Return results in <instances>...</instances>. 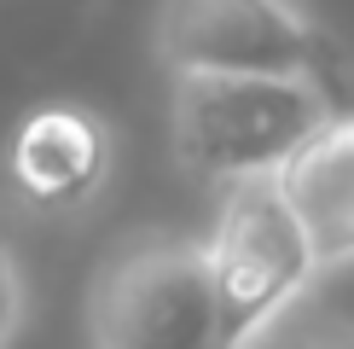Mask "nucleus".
I'll use <instances>...</instances> for the list:
<instances>
[{"label": "nucleus", "instance_id": "f257e3e1", "mask_svg": "<svg viewBox=\"0 0 354 349\" xmlns=\"http://www.w3.org/2000/svg\"><path fill=\"white\" fill-rule=\"evenodd\" d=\"M331 111V87L308 76H169V152L215 193L268 181Z\"/></svg>", "mask_w": 354, "mask_h": 349}, {"label": "nucleus", "instance_id": "f03ea898", "mask_svg": "<svg viewBox=\"0 0 354 349\" xmlns=\"http://www.w3.org/2000/svg\"><path fill=\"white\" fill-rule=\"evenodd\" d=\"M87 349H227L203 239L128 233L87 285Z\"/></svg>", "mask_w": 354, "mask_h": 349}, {"label": "nucleus", "instance_id": "7ed1b4c3", "mask_svg": "<svg viewBox=\"0 0 354 349\" xmlns=\"http://www.w3.org/2000/svg\"><path fill=\"white\" fill-rule=\"evenodd\" d=\"M203 256H209L227 349H250L256 338H268L319 280L314 251H308L297 215L285 210L273 174L221 186V210L203 239Z\"/></svg>", "mask_w": 354, "mask_h": 349}, {"label": "nucleus", "instance_id": "20e7f679", "mask_svg": "<svg viewBox=\"0 0 354 349\" xmlns=\"http://www.w3.org/2000/svg\"><path fill=\"white\" fill-rule=\"evenodd\" d=\"M151 53L169 76H308L326 87L337 64L302 0H157Z\"/></svg>", "mask_w": 354, "mask_h": 349}, {"label": "nucleus", "instance_id": "39448f33", "mask_svg": "<svg viewBox=\"0 0 354 349\" xmlns=\"http://www.w3.org/2000/svg\"><path fill=\"white\" fill-rule=\"evenodd\" d=\"M116 169V134L99 111L76 99H47L12 128L6 181L35 215H82L105 198Z\"/></svg>", "mask_w": 354, "mask_h": 349}, {"label": "nucleus", "instance_id": "423d86ee", "mask_svg": "<svg viewBox=\"0 0 354 349\" xmlns=\"http://www.w3.org/2000/svg\"><path fill=\"white\" fill-rule=\"evenodd\" d=\"M285 210L297 215L319 280L354 268V105H337L273 174Z\"/></svg>", "mask_w": 354, "mask_h": 349}, {"label": "nucleus", "instance_id": "0eeeda50", "mask_svg": "<svg viewBox=\"0 0 354 349\" xmlns=\"http://www.w3.org/2000/svg\"><path fill=\"white\" fill-rule=\"evenodd\" d=\"M250 349H354V314H297L290 309L268 338H256Z\"/></svg>", "mask_w": 354, "mask_h": 349}, {"label": "nucleus", "instance_id": "6e6552de", "mask_svg": "<svg viewBox=\"0 0 354 349\" xmlns=\"http://www.w3.org/2000/svg\"><path fill=\"white\" fill-rule=\"evenodd\" d=\"M24 314H29V285H24V262L12 256V244L0 239V349L18 343L24 332Z\"/></svg>", "mask_w": 354, "mask_h": 349}]
</instances>
